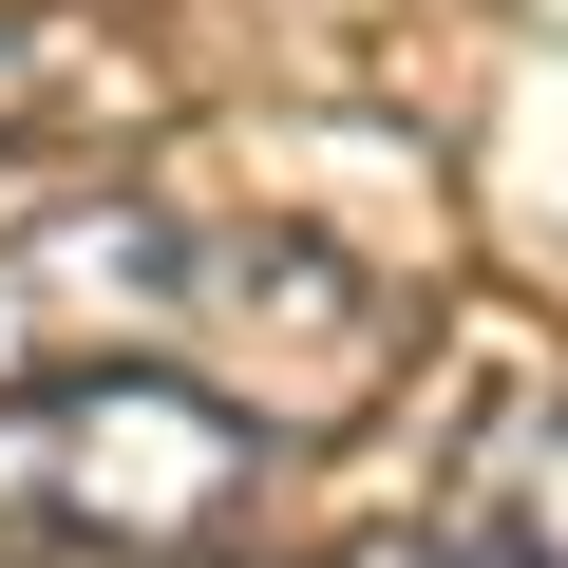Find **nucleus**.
I'll return each mask as SVG.
<instances>
[{
	"label": "nucleus",
	"instance_id": "1",
	"mask_svg": "<svg viewBox=\"0 0 568 568\" xmlns=\"http://www.w3.org/2000/svg\"><path fill=\"white\" fill-rule=\"evenodd\" d=\"M379 304L284 246V227H209V209H77V227H20L0 246V379L20 361H171V379H227L246 417H323L379 379Z\"/></svg>",
	"mask_w": 568,
	"mask_h": 568
},
{
	"label": "nucleus",
	"instance_id": "2",
	"mask_svg": "<svg viewBox=\"0 0 568 568\" xmlns=\"http://www.w3.org/2000/svg\"><path fill=\"white\" fill-rule=\"evenodd\" d=\"M284 417L171 361H20L0 379V549H114V568H227L284 493Z\"/></svg>",
	"mask_w": 568,
	"mask_h": 568
},
{
	"label": "nucleus",
	"instance_id": "3",
	"mask_svg": "<svg viewBox=\"0 0 568 568\" xmlns=\"http://www.w3.org/2000/svg\"><path fill=\"white\" fill-rule=\"evenodd\" d=\"M455 549H474V568H568V417H530V436L455 493Z\"/></svg>",
	"mask_w": 568,
	"mask_h": 568
},
{
	"label": "nucleus",
	"instance_id": "4",
	"mask_svg": "<svg viewBox=\"0 0 568 568\" xmlns=\"http://www.w3.org/2000/svg\"><path fill=\"white\" fill-rule=\"evenodd\" d=\"M361 568H474V549H455V530H379Z\"/></svg>",
	"mask_w": 568,
	"mask_h": 568
},
{
	"label": "nucleus",
	"instance_id": "5",
	"mask_svg": "<svg viewBox=\"0 0 568 568\" xmlns=\"http://www.w3.org/2000/svg\"><path fill=\"white\" fill-rule=\"evenodd\" d=\"M20 77H39V58H20V20H0V114H20Z\"/></svg>",
	"mask_w": 568,
	"mask_h": 568
}]
</instances>
